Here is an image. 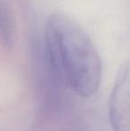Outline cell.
I'll return each mask as SVG.
<instances>
[{
  "mask_svg": "<svg viewBox=\"0 0 130 131\" xmlns=\"http://www.w3.org/2000/svg\"><path fill=\"white\" fill-rule=\"evenodd\" d=\"M108 110L112 131H130V57L118 71Z\"/></svg>",
  "mask_w": 130,
  "mask_h": 131,
  "instance_id": "2",
  "label": "cell"
},
{
  "mask_svg": "<svg viewBox=\"0 0 130 131\" xmlns=\"http://www.w3.org/2000/svg\"><path fill=\"white\" fill-rule=\"evenodd\" d=\"M42 44L35 63L43 93L54 99L64 86L83 98L97 92L102 79L100 55L87 32L74 20L60 13L50 15Z\"/></svg>",
  "mask_w": 130,
  "mask_h": 131,
  "instance_id": "1",
  "label": "cell"
},
{
  "mask_svg": "<svg viewBox=\"0 0 130 131\" xmlns=\"http://www.w3.org/2000/svg\"><path fill=\"white\" fill-rule=\"evenodd\" d=\"M14 28L13 18L7 5L0 0V43L5 47H11L14 44Z\"/></svg>",
  "mask_w": 130,
  "mask_h": 131,
  "instance_id": "3",
  "label": "cell"
}]
</instances>
